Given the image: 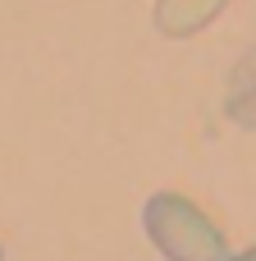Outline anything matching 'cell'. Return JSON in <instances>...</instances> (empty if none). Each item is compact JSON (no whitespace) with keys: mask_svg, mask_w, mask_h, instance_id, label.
<instances>
[{"mask_svg":"<svg viewBox=\"0 0 256 261\" xmlns=\"http://www.w3.org/2000/svg\"><path fill=\"white\" fill-rule=\"evenodd\" d=\"M142 229L165 261H229L224 229L183 193H151L142 206Z\"/></svg>","mask_w":256,"mask_h":261,"instance_id":"1","label":"cell"},{"mask_svg":"<svg viewBox=\"0 0 256 261\" xmlns=\"http://www.w3.org/2000/svg\"><path fill=\"white\" fill-rule=\"evenodd\" d=\"M0 261H5V252H0Z\"/></svg>","mask_w":256,"mask_h":261,"instance_id":"4","label":"cell"},{"mask_svg":"<svg viewBox=\"0 0 256 261\" xmlns=\"http://www.w3.org/2000/svg\"><path fill=\"white\" fill-rule=\"evenodd\" d=\"M229 261H256V248H247V252H234Z\"/></svg>","mask_w":256,"mask_h":261,"instance_id":"3","label":"cell"},{"mask_svg":"<svg viewBox=\"0 0 256 261\" xmlns=\"http://www.w3.org/2000/svg\"><path fill=\"white\" fill-rule=\"evenodd\" d=\"M224 5H229V0H156L151 23H156L165 37L183 41V37L206 32V28H211V23L224 14Z\"/></svg>","mask_w":256,"mask_h":261,"instance_id":"2","label":"cell"}]
</instances>
